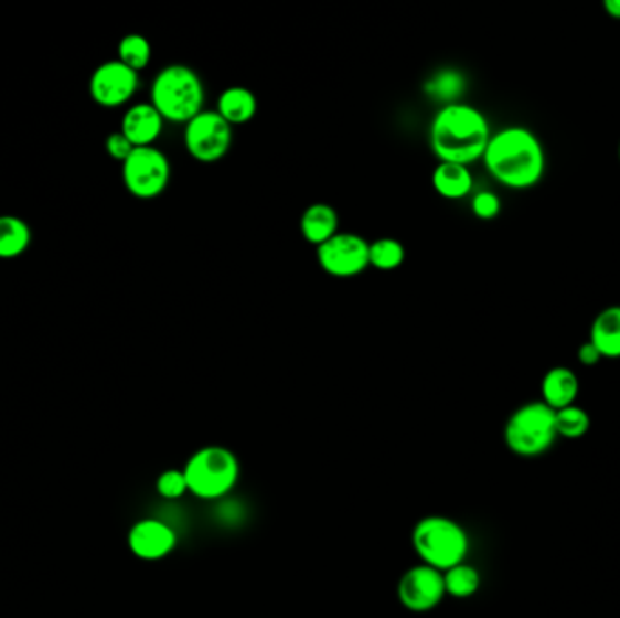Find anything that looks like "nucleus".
Instances as JSON below:
<instances>
[{
    "instance_id": "f257e3e1",
    "label": "nucleus",
    "mask_w": 620,
    "mask_h": 618,
    "mask_svg": "<svg viewBox=\"0 0 620 618\" xmlns=\"http://www.w3.org/2000/svg\"><path fill=\"white\" fill-rule=\"evenodd\" d=\"M484 168L504 188H535L546 173V152L539 137L523 126H509L492 132L483 154Z\"/></svg>"
},
{
    "instance_id": "f03ea898",
    "label": "nucleus",
    "mask_w": 620,
    "mask_h": 618,
    "mask_svg": "<svg viewBox=\"0 0 620 618\" xmlns=\"http://www.w3.org/2000/svg\"><path fill=\"white\" fill-rule=\"evenodd\" d=\"M490 124L478 107L456 102L439 107L430 124V148L439 162L470 163L483 160L489 146Z\"/></svg>"
},
{
    "instance_id": "7ed1b4c3",
    "label": "nucleus",
    "mask_w": 620,
    "mask_h": 618,
    "mask_svg": "<svg viewBox=\"0 0 620 618\" xmlns=\"http://www.w3.org/2000/svg\"><path fill=\"white\" fill-rule=\"evenodd\" d=\"M204 82L193 67L171 64L154 76L151 104L165 122H191L204 111Z\"/></svg>"
},
{
    "instance_id": "20e7f679",
    "label": "nucleus",
    "mask_w": 620,
    "mask_h": 618,
    "mask_svg": "<svg viewBox=\"0 0 620 618\" xmlns=\"http://www.w3.org/2000/svg\"><path fill=\"white\" fill-rule=\"evenodd\" d=\"M413 546L423 564L442 573L464 563L470 543L459 522L445 515H427L414 526Z\"/></svg>"
},
{
    "instance_id": "39448f33",
    "label": "nucleus",
    "mask_w": 620,
    "mask_h": 618,
    "mask_svg": "<svg viewBox=\"0 0 620 618\" xmlns=\"http://www.w3.org/2000/svg\"><path fill=\"white\" fill-rule=\"evenodd\" d=\"M182 470L189 493L204 501L222 499L238 484V457L225 446L209 445L200 448L189 457Z\"/></svg>"
},
{
    "instance_id": "423d86ee",
    "label": "nucleus",
    "mask_w": 620,
    "mask_h": 618,
    "mask_svg": "<svg viewBox=\"0 0 620 618\" xmlns=\"http://www.w3.org/2000/svg\"><path fill=\"white\" fill-rule=\"evenodd\" d=\"M555 437V411L543 401L526 403L517 408L504 428V441L517 456H539L548 450Z\"/></svg>"
},
{
    "instance_id": "0eeeda50",
    "label": "nucleus",
    "mask_w": 620,
    "mask_h": 618,
    "mask_svg": "<svg viewBox=\"0 0 620 618\" xmlns=\"http://www.w3.org/2000/svg\"><path fill=\"white\" fill-rule=\"evenodd\" d=\"M122 180L135 199H157L171 182L169 158L154 146L135 148L122 163Z\"/></svg>"
},
{
    "instance_id": "6e6552de",
    "label": "nucleus",
    "mask_w": 620,
    "mask_h": 618,
    "mask_svg": "<svg viewBox=\"0 0 620 618\" xmlns=\"http://www.w3.org/2000/svg\"><path fill=\"white\" fill-rule=\"evenodd\" d=\"M183 143L189 157L200 163H216L227 157L233 146V126L220 113L202 111L185 124Z\"/></svg>"
},
{
    "instance_id": "1a4fd4ad",
    "label": "nucleus",
    "mask_w": 620,
    "mask_h": 618,
    "mask_svg": "<svg viewBox=\"0 0 620 618\" xmlns=\"http://www.w3.org/2000/svg\"><path fill=\"white\" fill-rule=\"evenodd\" d=\"M371 244L356 233H338L329 242L316 247V259L332 278H356L371 267Z\"/></svg>"
},
{
    "instance_id": "9d476101",
    "label": "nucleus",
    "mask_w": 620,
    "mask_h": 618,
    "mask_svg": "<svg viewBox=\"0 0 620 618\" xmlns=\"http://www.w3.org/2000/svg\"><path fill=\"white\" fill-rule=\"evenodd\" d=\"M447 597L445 580L439 569L427 564H416L403 573L397 583V598L403 608L413 614H427L438 608L442 598Z\"/></svg>"
},
{
    "instance_id": "9b49d317",
    "label": "nucleus",
    "mask_w": 620,
    "mask_h": 618,
    "mask_svg": "<svg viewBox=\"0 0 620 618\" xmlns=\"http://www.w3.org/2000/svg\"><path fill=\"white\" fill-rule=\"evenodd\" d=\"M140 86V76L122 62H104L93 72L89 81V93L98 106L113 107L126 106Z\"/></svg>"
},
{
    "instance_id": "f8f14e48",
    "label": "nucleus",
    "mask_w": 620,
    "mask_h": 618,
    "mask_svg": "<svg viewBox=\"0 0 620 618\" xmlns=\"http://www.w3.org/2000/svg\"><path fill=\"white\" fill-rule=\"evenodd\" d=\"M129 550L142 561H162L177 547V533L160 519H142L135 522L128 535Z\"/></svg>"
},
{
    "instance_id": "ddd939ff",
    "label": "nucleus",
    "mask_w": 620,
    "mask_h": 618,
    "mask_svg": "<svg viewBox=\"0 0 620 618\" xmlns=\"http://www.w3.org/2000/svg\"><path fill=\"white\" fill-rule=\"evenodd\" d=\"M162 115L154 109L151 102H142L129 107L122 118L120 131L126 135L135 148H148L157 142L163 129Z\"/></svg>"
},
{
    "instance_id": "4468645a",
    "label": "nucleus",
    "mask_w": 620,
    "mask_h": 618,
    "mask_svg": "<svg viewBox=\"0 0 620 618\" xmlns=\"http://www.w3.org/2000/svg\"><path fill=\"white\" fill-rule=\"evenodd\" d=\"M338 227H340V216H338L336 209L329 203H312L301 214V236L316 247H320L321 244L329 242L332 236H336L340 233Z\"/></svg>"
},
{
    "instance_id": "2eb2a0df",
    "label": "nucleus",
    "mask_w": 620,
    "mask_h": 618,
    "mask_svg": "<svg viewBox=\"0 0 620 618\" xmlns=\"http://www.w3.org/2000/svg\"><path fill=\"white\" fill-rule=\"evenodd\" d=\"M590 343L599 350L602 358H620V305H610L595 316L590 329Z\"/></svg>"
},
{
    "instance_id": "dca6fc26",
    "label": "nucleus",
    "mask_w": 620,
    "mask_h": 618,
    "mask_svg": "<svg viewBox=\"0 0 620 618\" xmlns=\"http://www.w3.org/2000/svg\"><path fill=\"white\" fill-rule=\"evenodd\" d=\"M541 391L543 403L554 411H560L574 405V401L579 396V377L566 366H555L544 375Z\"/></svg>"
},
{
    "instance_id": "f3484780",
    "label": "nucleus",
    "mask_w": 620,
    "mask_h": 618,
    "mask_svg": "<svg viewBox=\"0 0 620 618\" xmlns=\"http://www.w3.org/2000/svg\"><path fill=\"white\" fill-rule=\"evenodd\" d=\"M216 111L231 126H244V124H249L256 117V113H258V98L247 87H227L218 97Z\"/></svg>"
},
{
    "instance_id": "a211bd4d",
    "label": "nucleus",
    "mask_w": 620,
    "mask_h": 618,
    "mask_svg": "<svg viewBox=\"0 0 620 618\" xmlns=\"http://www.w3.org/2000/svg\"><path fill=\"white\" fill-rule=\"evenodd\" d=\"M432 185L442 199L461 200L472 193L473 177L468 166L439 162L434 169Z\"/></svg>"
},
{
    "instance_id": "6ab92c4d",
    "label": "nucleus",
    "mask_w": 620,
    "mask_h": 618,
    "mask_svg": "<svg viewBox=\"0 0 620 618\" xmlns=\"http://www.w3.org/2000/svg\"><path fill=\"white\" fill-rule=\"evenodd\" d=\"M31 244V228L13 214L0 216V259L19 258Z\"/></svg>"
},
{
    "instance_id": "aec40b11",
    "label": "nucleus",
    "mask_w": 620,
    "mask_h": 618,
    "mask_svg": "<svg viewBox=\"0 0 620 618\" xmlns=\"http://www.w3.org/2000/svg\"><path fill=\"white\" fill-rule=\"evenodd\" d=\"M464 92V76L456 70H441L428 78L425 93L442 106L456 104Z\"/></svg>"
},
{
    "instance_id": "412c9836",
    "label": "nucleus",
    "mask_w": 620,
    "mask_h": 618,
    "mask_svg": "<svg viewBox=\"0 0 620 618\" xmlns=\"http://www.w3.org/2000/svg\"><path fill=\"white\" fill-rule=\"evenodd\" d=\"M442 580H445L447 595L456 598L472 597L481 584L478 569L467 563L458 564V566L442 572Z\"/></svg>"
},
{
    "instance_id": "4be33fe9",
    "label": "nucleus",
    "mask_w": 620,
    "mask_h": 618,
    "mask_svg": "<svg viewBox=\"0 0 620 618\" xmlns=\"http://www.w3.org/2000/svg\"><path fill=\"white\" fill-rule=\"evenodd\" d=\"M405 258H407V251L403 247L402 242L396 238L376 239V242H372L371 248H368L371 267L383 270V273L402 267Z\"/></svg>"
},
{
    "instance_id": "5701e85b",
    "label": "nucleus",
    "mask_w": 620,
    "mask_h": 618,
    "mask_svg": "<svg viewBox=\"0 0 620 618\" xmlns=\"http://www.w3.org/2000/svg\"><path fill=\"white\" fill-rule=\"evenodd\" d=\"M151 55H153V50L143 35L129 33L118 42V61L131 67L132 72L140 73L146 70L151 62Z\"/></svg>"
},
{
    "instance_id": "b1692460",
    "label": "nucleus",
    "mask_w": 620,
    "mask_h": 618,
    "mask_svg": "<svg viewBox=\"0 0 620 618\" xmlns=\"http://www.w3.org/2000/svg\"><path fill=\"white\" fill-rule=\"evenodd\" d=\"M555 428H557V436L577 439L585 436L590 428V417L579 406H566L555 411Z\"/></svg>"
},
{
    "instance_id": "393cba45",
    "label": "nucleus",
    "mask_w": 620,
    "mask_h": 618,
    "mask_svg": "<svg viewBox=\"0 0 620 618\" xmlns=\"http://www.w3.org/2000/svg\"><path fill=\"white\" fill-rule=\"evenodd\" d=\"M157 492L163 499H171V501L189 493L188 481H185L183 470L171 468V470L162 471L157 479Z\"/></svg>"
},
{
    "instance_id": "a878e982",
    "label": "nucleus",
    "mask_w": 620,
    "mask_h": 618,
    "mask_svg": "<svg viewBox=\"0 0 620 618\" xmlns=\"http://www.w3.org/2000/svg\"><path fill=\"white\" fill-rule=\"evenodd\" d=\"M472 213L479 220L498 219L499 213H501V200L492 191H479V193L473 194Z\"/></svg>"
},
{
    "instance_id": "bb28decb",
    "label": "nucleus",
    "mask_w": 620,
    "mask_h": 618,
    "mask_svg": "<svg viewBox=\"0 0 620 618\" xmlns=\"http://www.w3.org/2000/svg\"><path fill=\"white\" fill-rule=\"evenodd\" d=\"M132 149H135V146L129 142L128 138H126V135H124L122 131L111 132V135L107 137V154H109L113 160H117V162H126L129 154H131Z\"/></svg>"
},
{
    "instance_id": "cd10ccee",
    "label": "nucleus",
    "mask_w": 620,
    "mask_h": 618,
    "mask_svg": "<svg viewBox=\"0 0 620 618\" xmlns=\"http://www.w3.org/2000/svg\"><path fill=\"white\" fill-rule=\"evenodd\" d=\"M577 358H579L580 363L585 366H595L602 360L599 350L595 349L594 343H590V341H586V343L579 347Z\"/></svg>"
},
{
    "instance_id": "c85d7f7f",
    "label": "nucleus",
    "mask_w": 620,
    "mask_h": 618,
    "mask_svg": "<svg viewBox=\"0 0 620 618\" xmlns=\"http://www.w3.org/2000/svg\"><path fill=\"white\" fill-rule=\"evenodd\" d=\"M602 6H605V11L608 13V17L620 21V0H605V4Z\"/></svg>"
},
{
    "instance_id": "c756f323",
    "label": "nucleus",
    "mask_w": 620,
    "mask_h": 618,
    "mask_svg": "<svg viewBox=\"0 0 620 618\" xmlns=\"http://www.w3.org/2000/svg\"><path fill=\"white\" fill-rule=\"evenodd\" d=\"M619 160H620V143H619Z\"/></svg>"
}]
</instances>
